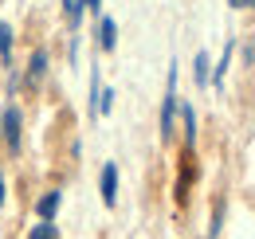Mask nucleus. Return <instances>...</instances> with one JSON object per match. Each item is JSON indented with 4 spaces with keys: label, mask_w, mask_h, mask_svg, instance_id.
I'll return each mask as SVG.
<instances>
[{
    "label": "nucleus",
    "mask_w": 255,
    "mask_h": 239,
    "mask_svg": "<svg viewBox=\"0 0 255 239\" xmlns=\"http://www.w3.org/2000/svg\"><path fill=\"white\" fill-rule=\"evenodd\" d=\"M173 121H177V71L169 67V83H165V102H161V137H173Z\"/></svg>",
    "instance_id": "1"
},
{
    "label": "nucleus",
    "mask_w": 255,
    "mask_h": 239,
    "mask_svg": "<svg viewBox=\"0 0 255 239\" xmlns=\"http://www.w3.org/2000/svg\"><path fill=\"white\" fill-rule=\"evenodd\" d=\"M98 192H102V204H106V208H114V204H118V165H102Z\"/></svg>",
    "instance_id": "2"
},
{
    "label": "nucleus",
    "mask_w": 255,
    "mask_h": 239,
    "mask_svg": "<svg viewBox=\"0 0 255 239\" xmlns=\"http://www.w3.org/2000/svg\"><path fill=\"white\" fill-rule=\"evenodd\" d=\"M0 133H4V141H8V149H12V153L20 149V110H16V106L4 110V118H0Z\"/></svg>",
    "instance_id": "3"
},
{
    "label": "nucleus",
    "mask_w": 255,
    "mask_h": 239,
    "mask_svg": "<svg viewBox=\"0 0 255 239\" xmlns=\"http://www.w3.org/2000/svg\"><path fill=\"white\" fill-rule=\"evenodd\" d=\"M98 47H102V51H114V47H118V24H114L110 16L98 20Z\"/></svg>",
    "instance_id": "4"
},
{
    "label": "nucleus",
    "mask_w": 255,
    "mask_h": 239,
    "mask_svg": "<svg viewBox=\"0 0 255 239\" xmlns=\"http://www.w3.org/2000/svg\"><path fill=\"white\" fill-rule=\"evenodd\" d=\"M47 75V51H32V63H28V87H39Z\"/></svg>",
    "instance_id": "5"
},
{
    "label": "nucleus",
    "mask_w": 255,
    "mask_h": 239,
    "mask_svg": "<svg viewBox=\"0 0 255 239\" xmlns=\"http://www.w3.org/2000/svg\"><path fill=\"white\" fill-rule=\"evenodd\" d=\"M59 204H63V196H59V192H47V196H39V204H35V212H39V220H55V212H59Z\"/></svg>",
    "instance_id": "6"
},
{
    "label": "nucleus",
    "mask_w": 255,
    "mask_h": 239,
    "mask_svg": "<svg viewBox=\"0 0 255 239\" xmlns=\"http://www.w3.org/2000/svg\"><path fill=\"white\" fill-rule=\"evenodd\" d=\"M232 51H236V43L228 39V43H224V55H220V67H216V75H212V87H224V75H228V67H232Z\"/></svg>",
    "instance_id": "7"
},
{
    "label": "nucleus",
    "mask_w": 255,
    "mask_h": 239,
    "mask_svg": "<svg viewBox=\"0 0 255 239\" xmlns=\"http://www.w3.org/2000/svg\"><path fill=\"white\" fill-rule=\"evenodd\" d=\"M181 118H185V145H196V114H192V106L189 102H185V106H181Z\"/></svg>",
    "instance_id": "8"
},
{
    "label": "nucleus",
    "mask_w": 255,
    "mask_h": 239,
    "mask_svg": "<svg viewBox=\"0 0 255 239\" xmlns=\"http://www.w3.org/2000/svg\"><path fill=\"white\" fill-rule=\"evenodd\" d=\"M192 79H196V87H208V55L204 51L192 59Z\"/></svg>",
    "instance_id": "9"
},
{
    "label": "nucleus",
    "mask_w": 255,
    "mask_h": 239,
    "mask_svg": "<svg viewBox=\"0 0 255 239\" xmlns=\"http://www.w3.org/2000/svg\"><path fill=\"white\" fill-rule=\"evenodd\" d=\"M63 12H67V20L79 28V20H83V12H87V4L83 0H63Z\"/></svg>",
    "instance_id": "10"
},
{
    "label": "nucleus",
    "mask_w": 255,
    "mask_h": 239,
    "mask_svg": "<svg viewBox=\"0 0 255 239\" xmlns=\"http://www.w3.org/2000/svg\"><path fill=\"white\" fill-rule=\"evenodd\" d=\"M0 59L12 63V28L8 24H0Z\"/></svg>",
    "instance_id": "11"
},
{
    "label": "nucleus",
    "mask_w": 255,
    "mask_h": 239,
    "mask_svg": "<svg viewBox=\"0 0 255 239\" xmlns=\"http://www.w3.org/2000/svg\"><path fill=\"white\" fill-rule=\"evenodd\" d=\"M28 239H59V232H55V224H51V220H43V224H39Z\"/></svg>",
    "instance_id": "12"
},
{
    "label": "nucleus",
    "mask_w": 255,
    "mask_h": 239,
    "mask_svg": "<svg viewBox=\"0 0 255 239\" xmlns=\"http://www.w3.org/2000/svg\"><path fill=\"white\" fill-rule=\"evenodd\" d=\"M83 4H87L91 12H98V8H102V0H83Z\"/></svg>",
    "instance_id": "13"
},
{
    "label": "nucleus",
    "mask_w": 255,
    "mask_h": 239,
    "mask_svg": "<svg viewBox=\"0 0 255 239\" xmlns=\"http://www.w3.org/2000/svg\"><path fill=\"white\" fill-rule=\"evenodd\" d=\"M244 4H248V0H228V8H244Z\"/></svg>",
    "instance_id": "14"
},
{
    "label": "nucleus",
    "mask_w": 255,
    "mask_h": 239,
    "mask_svg": "<svg viewBox=\"0 0 255 239\" xmlns=\"http://www.w3.org/2000/svg\"><path fill=\"white\" fill-rule=\"evenodd\" d=\"M0 204H4V177H0Z\"/></svg>",
    "instance_id": "15"
},
{
    "label": "nucleus",
    "mask_w": 255,
    "mask_h": 239,
    "mask_svg": "<svg viewBox=\"0 0 255 239\" xmlns=\"http://www.w3.org/2000/svg\"><path fill=\"white\" fill-rule=\"evenodd\" d=\"M248 4H252V8H255V0H248Z\"/></svg>",
    "instance_id": "16"
}]
</instances>
